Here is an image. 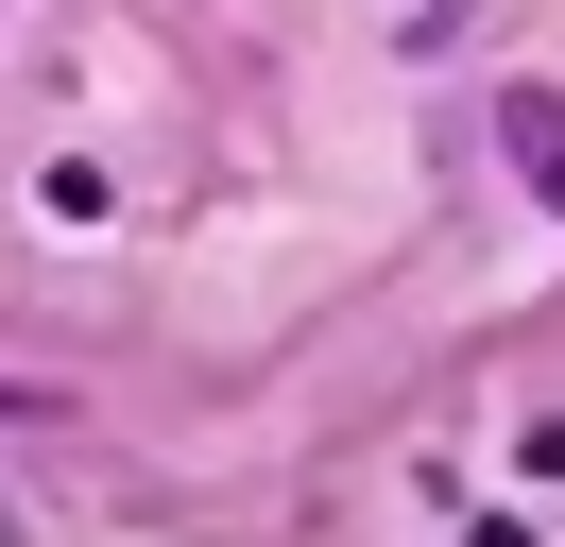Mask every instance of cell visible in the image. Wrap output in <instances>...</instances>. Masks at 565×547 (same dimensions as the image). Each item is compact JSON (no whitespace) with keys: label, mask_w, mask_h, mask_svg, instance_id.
Segmentation results:
<instances>
[{"label":"cell","mask_w":565,"mask_h":547,"mask_svg":"<svg viewBox=\"0 0 565 547\" xmlns=\"http://www.w3.org/2000/svg\"><path fill=\"white\" fill-rule=\"evenodd\" d=\"M497 137H514V171L565 205V103H548V86H497Z\"/></svg>","instance_id":"cell-1"},{"label":"cell","mask_w":565,"mask_h":547,"mask_svg":"<svg viewBox=\"0 0 565 547\" xmlns=\"http://www.w3.org/2000/svg\"><path fill=\"white\" fill-rule=\"evenodd\" d=\"M462 18H480V0H412V34H462Z\"/></svg>","instance_id":"cell-2"},{"label":"cell","mask_w":565,"mask_h":547,"mask_svg":"<svg viewBox=\"0 0 565 547\" xmlns=\"http://www.w3.org/2000/svg\"><path fill=\"white\" fill-rule=\"evenodd\" d=\"M0 547H18V513H0Z\"/></svg>","instance_id":"cell-3"}]
</instances>
